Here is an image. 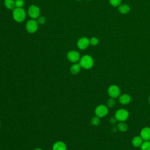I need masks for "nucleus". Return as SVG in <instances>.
<instances>
[{
    "instance_id": "obj_19",
    "label": "nucleus",
    "mask_w": 150,
    "mask_h": 150,
    "mask_svg": "<svg viewBox=\"0 0 150 150\" xmlns=\"http://www.w3.org/2000/svg\"><path fill=\"white\" fill-rule=\"evenodd\" d=\"M90 121H91V125H93L94 126H97L100 124V118L98 117L96 115V116H94L91 118Z\"/></svg>"
},
{
    "instance_id": "obj_15",
    "label": "nucleus",
    "mask_w": 150,
    "mask_h": 150,
    "mask_svg": "<svg viewBox=\"0 0 150 150\" xmlns=\"http://www.w3.org/2000/svg\"><path fill=\"white\" fill-rule=\"evenodd\" d=\"M118 11L122 14H127L130 11V7L127 4H121L118 7Z\"/></svg>"
},
{
    "instance_id": "obj_13",
    "label": "nucleus",
    "mask_w": 150,
    "mask_h": 150,
    "mask_svg": "<svg viewBox=\"0 0 150 150\" xmlns=\"http://www.w3.org/2000/svg\"><path fill=\"white\" fill-rule=\"evenodd\" d=\"M81 66L79 64V63H76L73 64L70 68V71L72 74L76 75L79 73V72L81 70Z\"/></svg>"
},
{
    "instance_id": "obj_17",
    "label": "nucleus",
    "mask_w": 150,
    "mask_h": 150,
    "mask_svg": "<svg viewBox=\"0 0 150 150\" xmlns=\"http://www.w3.org/2000/svg\"><path fill=\"white\" fill-rule=\"evenodd\" d=\"M117 129L121 132H125L128 129V125L124 122H120L117 125Z\"/></svg>"
},
{
    "instance_id": "obj_21",
    "label": "nucleus",
    "mask_w": 150,
    "mask_h": 150,
    "mask_svg": "<svg viewBox=\"0 0 150 150\" xmlns=\"http://www.w3.org/2000/svg\"><path fill=\"white\" fill-rule=\"evenodd\" d=\"M89 40H90V45L92 46H96L98 45L99 42L98 39L96 37H92L89 39Z\"/></svg>"
},
{
    "instance_id": "obj_27",
    "label": "nucleus",
    "mask_w": 150,
    "mask_h": 150,
    "mask_svg": "<svg viewBox=\"0 0 150 150\" xmlns=\"http://www.w3.org/2000/svg\"><path fill=\"white\" fill-rule=\"evenodd\" d=\"M0 127H1V121H0Z\"/></svg>"
},
{
    "instance_id": "obj_5",
    "label": "nucleus",
    "mask_w": 150,
    "mask_h": 150,
    "mask_svg": "<svg viewBox=\"0 0 150 150\" xmlns=\"http://www.w3.org/2000/svg\"><path fill=\"white\" fill-rule=\"evenodd\" d=\"M108 112V107L103 104H100L97 105L94 110V113L96 116L99 118H102L107 115Z\"/></svg>"
},
{
    "instance_id": "obj_6",
    "label": "nucleus",
    "mask_w": 150,
    "mask_h": 150,
    "mask_svg": "<svg viewBox=\"0 0 150 150\" xmlns=\"http://www.w3.org/2000/svg\"><path fill=\"white\" fill-rule=\"evenodd\" d=\"M28 13L29 16L33 19H38L40 16V11L39 8L35 5H30L28 10Z\"/></svg>"
},
{
    "instance_id": "obj_4",
    "label": "nucleus",
    "mask_w": 150,
    "mask_h": 150,
    "mask_svg": "<svg viewBox=\"0 0 150 150\" xmlns=\"http://www.w3.org/2000/svg\"><path fill=\"white\" fill-rule=\"evenodd\" d=\"M39 23L35 19L29 20L26 23V29L30 33H35L38 29Z\"/></svg>"
},
{
    "instance_id": "obj_28",
    "label": "nucleus",
    "mask_w": 150,
    "mask_h": 150,
    "mask_svg": "<svg viewBox=\"0 0 150 150\" xmlns=\"http://www.w3.org/2000/svg\"><path fill=\"white\" fill-rule=\"evenodd\" d=\"M76 1H81V0H76Z\"/></svg>"
},
{
    "instance_id": "obj_2",
    "label": "nucleus",
    "mask_w": 150,
    "mask_h": 150,
    "mask_svg": "<svg viewBox=\"0 0 150 150\" xmlns=\"http://www.w3.org/2000/svg\"><path fill=\"white\" fill-rule=\"evenodd\" d=\"M13 19L17 22H22L25 21L26 14L23 8H15L12 11Z\"/></svg>"
},
{
    "instance_id": "obj_14",
    "label": "nucleus",
    "mask_w": 150,
    "mask_h": 150,
    "mask_svg": "<svg viewBox=\"0 0 150 150\" xmlns=\"http://www.w3.org/2000/svg\"><path fill=\"white\" fill-rule=\"evenodd\" d=\"M143 142H144V140L141 137V136H135L132 138L131 141L132 145L136 148L140 147Z\"/></svg>"
},
{
    "instance_id": "obj_20",
    "label": "nucleus",
    "mask_w": 150,
    "mask_h": 150,
    "mask_svg": "<svg viewBox=\"0 0 150 150\" xmlns=\"http://www.w3.org/2000/svg\"><path fill=\"white\" fill-rule=\"evenodd\" d=\"M115 105V100L114 98H110L107 100V106L108 107H112Z\"/></svg>"
},
{
    "instance_id": "obj_11",
    "label": "nucleus",
    "mask_w": 150,
    "mask_h": 150,
    "mask_svg": "<svg viewBox=\"0 0 150 150\" xmlns=\"http://www.w3.org/2000/svg\"><path fill=\"white\" fill-rule=\"evenodd\" d=\"M66 144L62 141H56L52 146V150H67Z\"/></svg>"
},
{
    "instance_id": "obj_12",
    "label": "nucleus",
    "mask_w": 150,
    "mask_h": 150,
    "mask_svg": "<svg viewBox=\"0 0 150 150\" xmlns=\"http://www.w3.org/2000/svg\"><path fill=\"white\" fill-rule=\"evenodd\" d=\"M131 100V96L128 94H122L121 95H120L119 96L118 98V101L119 102L123 105H125V104H128L130 103Z\"/></svg>"
},
{
    "instance_id": "obj_22",
    "label": "nucleus",
    "mask_w": 150,
    "mask_h": 150,
    "mask_svg": "<svg viewBox=\"0 0 150 150\" xmlns=\"http://www.w3.org/2000/svg\"><path fill=\"white\" fill-rule=\"evenodd\" d=\"M121 1L122 0H109V2L112 6L115 7L121 5Z\"/></svg>"
},
{
    "instance_id": "obj_9",
    "label": "nucleus",
    "mask_w": 150,
    "mask_h": 150,
    "mask_svg": "<svg viewBox=\"0 0 150 150\" xmlns=\"http://www.w3.org/2000/svg\"><path fill=\"white\" fill-rule=\"evenodd\" d=\"M89 45L90 40L86 37L80 38L77 42V46L80 50H84L87 49Z\"/></svg>"
},
{
    "instance_id": "obj_29",
    "label": "nucleus",
    "mask_w": 150,
    "mask_h": 150,
    "mask_svg": "<svg viewBox=\"0 0 150 150\" xmlns=\"http://www.w3.org/2000/svg\"><path fill=\"white\" fill-rule=\"evenodd\" d=\"M87 1H91V0H87Z\"/></svg>"
},
{
    "instance_id": "obj_23",
    "label": "nucleus",
    "mask_w": 150,
    "mask_h": 150,
    "mask_svg": "<svg viewBox=\"0 0 150 150\" xmlns=\"http://www.w3.org/2000/svg\"><path fill=\"white\" fill-rule=\"evenodd\" d=\"M16 8H22L24 5L23 0H15Z\"/></svg>"
},
{
    "instance_id": "obj_26",
    "label": "nucleus",
    "mask_w": 150,
    "mask_h": 150,
    "mask_svg": "<svg viewBox=\"0 0 150 150\" xmlns=\"http://www.w3.org/2000/svg\"><path fill=\"white\" fill-rule=\"evenodd\" d=\"M33 150H43V149H42L40 148H36L34 149Z\"/></svg>"
},
{
    "instance_id": "obj_25",
    "label": "nucleus",
    "mask_w": 150,
    "mask_h": 150,
    "mask_svg": "<svg viewBox=\"0 0 150 150\" xmlns=\"http://www.w3.org/2000/svg\"><path fill=\"white\" fill-rule=\"evenodd\" d=\"M117 120H116L115 118H111V119H110V122L111 124H115V122H117Z\"/></svg>"
},
{
    "instance_id": "obj_18",
    "label": "nucleus",
    "mask_w": 150,
    "mask_h": 150,
    "mask_svg": "<svg viewBox=\"0 0 150 150\" xmlns=\"http://www.w3.org/2000/svg\"><path fill=\"white\" fill-rule=\"evenodd\" d=\"M140 148L141 150H150V141H144Z\"/></svg>"
},
{
    "instance_id": "obj_3",
    "label": "nucleus",
    "mask_w": 150,
    "mask_h": 150,
    "mask_svg": "<svg viewBox=\"0 0 150 150\" xmlns=\"http://www.w3.org/2000/svg\"><path fill=\"white\" fill-rule=\"evenodd\" d=\"M129 117L128 111L124 108L118 109L115 113V118L120 122H124Z\"/></svg>"
},
{
    "instance_id": "obj_8",
    "label": "nucleus",
    "mask_w": 150,
    "mask_h": 150,
    "mask_svg": "<svg viewBox=\"0 0 150 150\" xmlns=\"http://www.w3.org/2000/svg\"><path fill=\"white\" fill-rule=\"evenodd\" d=\"M107 91H108V95L111 98H115L119 97V96H120V93H121L120 89L118 86L115 84L110 86L108 88Z\"/></svg>"
},
{
    "instance_id": "obj_24",
    "label": "nucleus",
    "mask_w": 150,
    "mask_h": 150,
    "mask_svg": "<svg viewBox=\"0 0 150 150\" xmlns=\"http://www.w3.org/2000/svg\"><path fill=\"white\" fill-rule=\"evenodd\" d=\"M45 21H46V19H45V18L44 16H39L38 18V21H37L38 23L41 24V25H43V23H45Z\"/></svg>"
},
{
    "instance_id": "obj_1",
    "label": "nucleus",
    "mask_w": 150,
    "mask_h": 150,
    "mask_svg": "<svg viewBox=\"0 0 150 150\" xmlns=\"http://www.w3.org/2000/svg\"><path fill=\"white\" fill-rule=\"evenodd\" d=\"M79 63L81 68L89 70L91 69L94 65V59L90 55L85 54L80 57Z\"/></svg>"
},
{
    "instance_id": "obj_16",
    "label": "nucleus",
    "mask_w": 150,
    "mask_h": 150,
    "mask_svg": "<svg viewBox=\"0 0 150 150\" xmlns=\"http://www.w3.org/2000/svg\"><path fill=\"white\" fill-rule=\"evenodd\" d=\"M4 4L7 9L10 10H13L16 8L14 0H4Z\"/></svg>"
},
{
    "instance_id": "obj_10",
    "label": "nucleus",
    "mask_w": 150,
    "mask_h": 150,
    "mask_svg": "<svg viewBox=\"0 0 150 150\" xmlns=\"http://www.w3.org/2000/svg\"><path fill=\"white\" fill-rule=\"evenodd\" d=\"M140 136L144 141H150V127L143 128L140 132Z\"/></svg>"
},
{
    "instance_id": "obj_7",
    "label": "nucleus",
    "mask_w": 150,
    "mask_h": 150,
    "mask_svg": "<svg viewBox=\"0 0 150 150\" xmlns=\"http://www.w3.org/2000/svg\"><path fill=\"white\" fill-rule=\"evenodd\" d=\"M67 59L69 61L73 63H76L79 62L80 59V53L76 50H70L67 53Z\"/></svg>"
}]
</instances>
